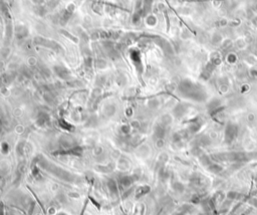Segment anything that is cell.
<instances>
[{
    "instance_id": "cell-6",
    "label": "cell",
    "mask_w": 257,
    "mask_h": 215,
    "mask_svg": "<svg viewBox=\"0 0 257 215\" xmlns=\"http://www.w3.org/2000/svg\"><path fill=\"white\" fill-rule=\"evenodd\" d=\"M207 169H208V171H210L211 173H214V174H219V173H221L223 171V167L217 163H211L207 167Z\"/></svg>"
},
{
    "instance_id": "cell-15",
    "label": "cell",
    "mask_w": 257,
    "mask_h": 215,
    "mask_svg": "<svg viewBox=\"0 0 257 215\" xmlns=\"http://www.w3.org/2000/svg\"><path fill=\"white\" fill-rule=\"evenodd\" d=\"M212 43L213 44H218V43H221L223 41V38L222 36H221L220 34H218V33H215V34L212 36Z\"/></svg>"
},
{
    "instance_id": "cell-14",
    "label": "cell",
    "mask_w": 257,
    "mask_h": 215,
    "mask_svg": "<svg viewBox=\"0 0 257 215\" xmlns=\"http://www.w3.org/2000/svg\"><path fill=\"white\" fill-rule=\"evenodd\" d=\"M172 123V118L171 116L169 115H165L163 118H162V125L164 126V127H166V126L170 125V124Z\"/></svg>"
},
{
    "instance_id": "cell-9",
    "label": "cell",
    "mask_w": 257,
    "mask_h": 215,
    "mask_svg": "<svg viewBox=\"0 0 257 215\" xmlns=\"http://www.w3.org/2000/svg\"><path fill=\"white\" fill-rule=\"evenodd\" d=\"M226 197L228 200H237L241 197V194L239 192H236V191H229L226 194Z\"/></svg>"
},
{
    "instance_id": "cell-21",
    "label": "cell",
    "mask_w": 257,
    "mask_h": 215,
    "mask_svg": "<svg viewBox=\"0 0 257 215\" xmlns=\"http://www.w3.org/2000/svg\"><path fill=\"white\" fill-rule=\"evenodd\" d=\"M252 23H253V24H254V26L257 27V17H255L253 20H252Z\"/></svg>"
},
{
    "instance_id": "cell-13",
    "label": "cell",
    "mask_w": 257,
    "mask_h": 215,
    "mask_svg": "<svg viewBox=\"0 0 257 215\" xmlns=\"http://www.w3.org/2000/svg\"><path fill=\"white\" fill-rule=\"evenodd\" d=\"M173 189H174L175 191H177V192L182 193L183 191L185 190V186L181 182H175L174 184H173Z\"/></svg>"
},
{
    "instance_id": "cell-18",
    "label": "cell",
    "mask_w": 257,
    "mask_h": 215,
    "mask_svg": "<svg viewBox=\"0 0 257 215\" xmlns=\"http://www.w3.org/2000/svg\"><path fill=\"white\" fill-rule=\"evenodd\" d=\"M244 45H245V41H244V40H242V39L240 40V39H239V40L237 41V46L239 48H243Z\"/></svg>"
},
{
    "instance_id": "cell-20",
    "label": "cell",
    "mask_w": 257,
    "mask_h": 215,
    "mask_svg": "<svg viewBox=\"0 0 257 215\" xmlns=\"http://www.w3.org/2000/svg\"><path fill=\"white\" fill-rule=\"evenodd\" d=\"M248 88H249V86H242V88H241V90H242V92H245L246 90H248Z\"/></svg>"
},
{
    "instance_id": "cell-7",
    "label": "cell",
    "mask_w": 257,
    "mask_h": 215,
    "mask_svg": "<svg viewBox=\"0 0 257 215\" xmlns=\"http://www.w3.org/2000/svg\"><path fill=\"white\" fill-rule=\"evenodd\" d=\"M166 134V129L165 127H164L163 125H159L156 127V130H155V135L156 137H157L158 139H163L164 136H165Z\"/></svg>"
},
{
    "instance_id": "cell-12",
    "label": "cell",
    "mask_w": 257,
    "mask_h": 215,
    "mask_svg": "<svg viewBox=\"0 0 257 215\" xmlns=\"http://www.w3.org/2000/svg\"><path fill=\"white\" fill-rule=\"evenodd\" d=\"M220 106H221L220 101H218V100H213V101H211V102H210V104H209V105H208V108H209L210 112H212V111H214V110H216L217 108H219Z\"/></svg>"
},
{
    "instance_id": "cell-17",
    "label": "cell",
    "mask_w": 257,
    "mask_h": 215,
    "mask_svg": "<svg viewBox=\"0 0 257 215\" xmlns=\"http://www.w3.org/2000/svg\"><path fill=\"white\" fill-rule=\"evenodd\" d=\"M223 42V47H225V48H227L228 47V46H230L231 44H232V41L230 40V39H226V40H224V41H222Z\"/></svg>"
},
{
    "instance_id": "cell-11",
    "label": "cell",
    "mask_w": 257,
    "mask_h": 215,
    "mask_svg": "<svg viewBox=\"0 0 257 215\" xmlns=\"http://www.w3.org/2000/svg\"><path fill=\"white\" fill-rule=\"evenodd\" d=\"M226 60L227 62H229L230 64H236V62H237V55H236L235 53H233V52H229L226 56Z\"/></svg>"
},
{
    "instance_id": "cell-3",
    "label": "cell",
    "mask_w": 257,
    "mask_h": 215,
    "mask_svg": "<svg viewBox=\"0 0 257 215\" xmlns=\"http://www.w3.org/2000/svg\"><path fill=\"white\" fill-rule=\"evenodd\" d=\"M202 127V122L199 121V120H194V121L191 122V124L189 125V133H191V134H195V133H197L198 131H199L200 129H201Z\"/></svg>"
},
{
    "instance_id": "cell-5",
    "label": "cell",
    "mask_w": 257,
    "mask_h": 215,
    "mask_svg": "<svg viewBox=\"0 0 257 215\" xmlns=\"http://www.w3.org/2000/svg\"><path fill=\"white\" fill-rule=\"evenodd\" d=\"M221 62H222V60H221V56H220V54H219V52L215 51V52H213V53H211L209 62H211L213 65L217 66V65H219L221 64Z\"/></svg>"
},
{
    "instance_id": "cell-8",
    "label": "cell",
    "mask_w": 257,
    "mask_h": 215,
    "mask_svg": "<svg viewBox=\"0 0 257 215\" xmlns=\"http://www.w3.org/2000/svg\"><path fill=\"white\" fill-rule=\"evenodd\" d=\"M200 162H201V164L203 166L208 167V166L212 163L211 157H209V156H207V155H201V156H200Z\"/></svg>"
},
{
    "instance_id": "cell-2",
    "label": "cell",
    "mask_w": 257,
    "mask_h": 215,
    "mask_svg": "<svg viewBox=\"0 0 257 215\" xmlns=\"http://www.w3.org/2000/svg\"><path fill=\"white\" fill-rule=\"evenodd\" d=\"M238 133V128L237 126L234 125L232 123H228L225 128L224 132V141L226 144H230L234 141V139L237 136Z\"/></svg>"
},
{
    "instance_id": "cell-19",
    "label": "cell",
    "mask_w": 257,
    "mask_h": 215,
    "mask_svg": "<svg viewBox=\"0 0 257 215\" xmlns=\"http://www.w3.org/2000/svg\"><path fill=\"white\" fill-rule=\"evenodd\" d=\"M227 90H228V86H225V85H222V86H221L220 90H221V92H225Z\"/></svg>"
},
{
    "instance_id": "cell-4",
    "label": "cell",
    "mask_w": 257,
    "mask_h": 215,
    "mask_svg": "<svg viewBox=\"0 0 257 215\" xmlns=\"http://www.w3.org/2000/svg\"><path fill=\"white\" fill-rule=\"evenodd\" d=\"M191 183H192V185H194V186H197V187H201L202 185L204 184V177L202 176V175H199V174H194L192 175V177H191L190 179Z\"/></svg>"
},
{
    "instance_id": "cell-1",
    "label": "cell",
    "mask_w": 257,
    "mask_h": 215,
    "mask_svg": "<svg viewBox=\"0 0 257 215\" xmlns=\"http://www.w3.org/2000/svg\"><path fill=\"white\" fill-rule=\"evenodd\" d=\"M179 90L185 98L191 99L196 102H203L206 99V92L202 90L200 86L194 83L191 79H185L179 84Z\"/></svg>"
},
{
    "instance_id": "cell-10",
    "label": "cell",
    "mask_w": 257,
    "mask_h": 215,
    "mask_svg": "<svg viewBox=\"0 0 257 215\" xmlns=\"http://www.w3.org/2000/svg\"><path fill=\"white\" fill-rule=\"evenodd\" d=\"M185 113H186V107L183 106V105H179V106L175 109V115H176L177 117H182Z\"/></svg>"
},
{
    "instance_id": "cell-16",
    "label": "cell",
    "mask_w": 257,
    "mask_h": 215,
    "mask_svg": "<svg viewBox=\"0 0 257 215\" xmlns=\"http://www.w3.org/2000/svg\"><path fill=\"white\" fill-rule=\"evenodd\" d=\"M249 75L253 79H257V67H251L249 69Z\"/></svg>"
}]
</instances>
